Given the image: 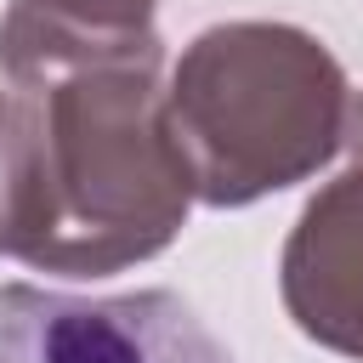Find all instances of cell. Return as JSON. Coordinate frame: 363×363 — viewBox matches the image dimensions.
Instances as JSON below:
<instances>
[{
  "label": "cell",
  "mask_w": 363,
  "mask_h": 363,
  "mask_svg": "<svg viewBox=\"0 0 363 363\" xmlns=\"http://www.w3.org/2000/svg\"><path fill=\"white\" fill-rule=\"evenodd\" d=\"M346 102V68L295 23L238 17L193 34L164 79L193 204L244 210L318 176L340 153Z\"/></svg>",
  "instance_id": "7a4b0ae2"
},
{
  "label": "cell",
  "mask_w": 363,
  "mask_h": 363,
  "mask_svg": "<svg viewBox=\"0 0 363 363\" xmlns=\"http://www.w3.org/2000/svg\"><path fill=\"white\" fill-rule=\"evenodd\" d=\"M278 295L306 340L363 357V164L323 182L295 216L278 255Z\"/></svg>",
  "instance_id": "277c9868"
},
{
  "label": "cell",
  "mask_w": 363,
  "mask_h": 363,
  "mask_svg": "<svg viewBox=\"0 0 363 363\" xmlns=\"http://www.w3.org/2000/svg\"><path fill=\"white\" fill-rule=\"evenodd\" d=\"M340 147L352 153V164H363V91L346 102V130H340Z\"/></svg>",
  "instance_id": "8992f818"
},
{
  "label": "cell",
  "mask_w": 363,
  "mask_h": 363,
  "mask_svg": "<svg viewBox=\"0 0 363 363\" xmlns=\"http://www.w3.org/2000/svg\"><path fill=\"white\" fill-rule=\"evenodd\" d=\"M40 6L91 28H153V11H159V0H40Z\"/></svg>",
  "instance_id": "5b68a950"
},
{
  "label": "cell",
  "mask_w": 363,
  "mask_h": 363,
  "mask_svg": "<svg viewBox=\"0 0 363 363\" xmlns=\"http://www.w3.org/2000/svg\"><path fill=\"white\" fill-rule=\"evenodd\" d=\"M0 363H233L170 289L68 295L0 284Z\"/></svg>",
  "instance_id": "3957f363"
},
{
  "label": "cell",
  "mask_w": 363,
  "mask_h": 363,
  "mask_svg": "<svg viewBox=\"0 0 363 363\" xmlns=\"http://www.w3.org/2000/svg\"><path fill=\"white\" fill-rule=\"evenodd\" d=\"M0 79L34 170V272L102 278L176 244L193 182L164 113L159 28H91L40 0L0 17Z\"/></svg>",
  "instance_id": "6da1fadb"
}]
</instances>
